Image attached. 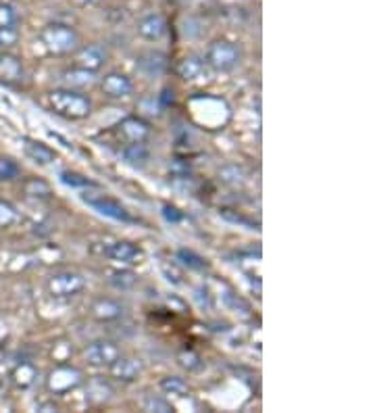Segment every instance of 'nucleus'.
I'll use <instances>...</instances> for the list:
<instances>
[{
    "instance_id": "nucleus-1",
    "label": "nucleus",
    "mask_w": 375,
    "mask_h": 413,
    "mask_svg": "<svg viewBox=\"0 0 375 413\" xmlns=\"http://www.w3.org/2000/svg\"><path fill=\"white\" fill-rule=\"evenodd\" d=\"M48 100H50L53 111L67 119H83L92 111V102L86 96L71 92V90H57L50 94Z\"/></svg>"
},
{
    "instance_id": "nucleus-2",
    "label": "nucleus",
    "mask_w": 375,
    "mask_h": 413,
    "mask_svg": "<svg viewBox=\"0 0 375 413\" xmlns=\"http://www.w3.org/2000/svg\"><path fill=\"white\" fill-rule=\"evenodd\" d=\"M42 42L55 55H69V53L77 50L79 36L71 27L55 23V25H48V27L42 29Z\"/></svg>"
},
{
    "instance_id": "nucleus-3",
    "label": "nucleus",
    "mask_w": 375,
    "mask_h": 413,
    "mask_svg": "<svg viewBox=\"0 0 375 413\" xmlns=\"http://www.w3.org/2000/svg\"><path fill=\"white\" fill-rule=\"evenodd\" d=\"M207 63L215 72H231L240 63V48L227 40H217L207 50Z\"/></svg>"
},
{
    "instance_id": "nucleus-4",
    "label": "nucleus",
    "mask_w": 375,
    "mask_h": 413,
    "mask_svg": "<svg viewBox=\"0 0 375 413\" xmlns=\"http://www.w3.org/2000/svg\"><path fill=\"white\" fill-rule=\"evenodd\" d=\"M83 201L90 205V207H94L100 215H104V217H111V219H117V222H130L132 217H130V213H128V209L121 205V203H117V201H113V198H109V196H104V194H100V196H90V194H83Z\"/></svg>"
},
{
    "instance_id": "nucleus-5",
    "label": "nucleus",
    "mask_w": 375,
    "mask_h": 413,
    "mask_svg": "<svg viewBox=\"0 0 375 413\" xmlns=\"http://www.w3.org/2000/svg\"><path fill=\"white\" fill-rule=\"evenodd\" d=\"M48 288H50V292H53L55 297H59V299L74 297L77 292H81V288H83V278L77 276V273H71V271L57 273V276L50 278Z\"/></svg>"
},
{
    "instance_id": "nucleus-6",
    "label": "nucleus",
    "mask_w": 375,
    "mask_h": 413,
    "mask_svg": "<svg viewBox=\"0 0 375 413\" xmlns=\"http://www.w3.org/2000/svg\"><path fill=\"white\" fill-rule=\"evenodd\" d=\"M83 357L90 365H111L119 357V348L113 342L98 340L83 351Z\"/></svg>"
},
{
    "instance_id": "nucleus-7",
    "label": "nucleus",
    "mask_w": 375,
    "mask_h": 413,
    "mask_svg": "<svg viewBox=\"0 0 375 413\" xmlns=\"http://www.w3.org/2000/svg\"><path fill=\"white\" fill-rule=\"evenodd\" d=\"M111 376L123 382H132L142 374V361L138 359H130V357H117L111 365Z\"/></svg>"
},
{
    "instance_id": "nucleus-8",
    "label": "nucleus",
    "mask_w": 375,
    "mask_h": 413,
    "mask_svg": "<svg viewBox=\"0 0 375 413\" xmlns=\"http://www.w3.org/2000/svg\"><path fill=\"white\" fill-rule=\"evenodd\" d=\"M23 80V65L17 57L8 53H0V83L17 86Z\"/></svg>"
},
{
    "instance_id": "nucleus-9",
    "label": "nucleus",
    "mask_w": 375,
    "mask_h": 413,
    "mask_svg": "<svg viewBox=\"0 0 375 413\" xmlns=\"http://www.w3.org/2000/svg\"><path fill=\"white\" fill-rule=\"evenodd\" d=\"M138 32H140V36H142V38L156 42V40L165 38V34H167V21H165V17H163V15H158V13H150V15H146V17H142V19H140V23H138Z\"/></svg>"
},
{
    "instance_id": "nucleus-10",
    "label": "nucleus",
    "mask_w": 375,
    "mask_h": 413,
    "mask_svg": "<svg viewBox=\"0 0 375 413\" xmlns=\"http://www.w3.org/2000/svg\"><path fill=\"white\" fill-rule=\"evenodd\" d=\"M132 90H134V83L123 74H109L102 80V92L109 98H125V96L132 94Z\"/></svg>"
},
{
    "instance_id": "nucleus-11",
    "label": "nucleus",
    "mask_w": 375,
    "mask_h": 413,
    "mask_svg": "<svg viewBox=\"0 0 375 413\" xmlns=\"http://www.w3.org/2000/svg\"><path fill=\"white\" fill-rule=\"evenodd\" d=\"M77 63H79V67H83V69L96 72V69H100V67L107 63V50H104L100 44L83 46V48L79 50Z\"/></svg>"
},
{
    "instance_id": "nucleus-12",
    "label": "nucleus",
    "mask_w": 375,
    "mask_h": 413,
    "mask_svg": "<svg viewBox=\"0 0 375 413\" xmlns=\"http://www.w3.org/2000/svg\"><path fill=\"white\" fill-rule=\"evenodd\" d=\"M119 132H121V136H123L128 142H144L150 136L149 123H144V121L138 119V117L125 119V121L119 126Z\"/></svg>"
},
{
    "instance_id": "nucleus-13",
    "label": "nucleus",
    "mask_w": 375,
    "mask_h": 413,
    "mask_svg": "<svg viewBox=\"0 0 375 413\" xmlns=\"http://www.w3.org/2000/svg\"><path fill=\"white\" fill-rule=\"evenodd\" d=\"M138 69L146 76V78H158L165 74L167 69V59L161 53H146L138 59Z\"/></svg>"
},
{
    "instance_id": "nucleus-14",
    "label": "nucleus",
    "mask_w": 375,
    "mask_h": 413,
    "mask_svg": "<svg viewBox=\"0 0 375 413\" xmlns=\"http://www.w3.org/2000/svg\"><path fill=\"white\" fill-rule=\"evenodd\" d=\"M23 149H25V155L32 159V161H36L38 165H50L55 159H57V155H55V151H50L46 144H40V142H34V140H25V144H23Z\"/></svg>"
},
{
    "instance_id": "nucleus-15",
    "label": "nucleus",
    "mask_w": 375,
    "mask_h": 413,
    "mask_svg": "<svg viewBox=\"0 0 375 413\" xmlns=\"http://www.w3.org/2000/svg\"><path fill=\"white\" fill-rule=\"evenodd\" d=\"M123 159L130 163L132 167H146V163L150 161V151L149 147L144 142H130V147L123 149Z\"/></svg>"
},
{
    "instance_id": "nucleus-16",
    "label": "nucleus",
    "mask_w": 375,
    "mask_h": 413,
    "mask_svg": "<svg viewBox=\"0 0 375 413\" xmlns=\"http://www.w3.org/2000/svg\"><path fill=\"white\" fill-rule=\"evenodd\" d=\"M107 255L113 261H119V263H134L140 257V250L134 247L132 243H115L107 250Z\"/></svg>"
},
{
    "instance_id": "nucleus-17",
    "label": "nucleus",
    "mask_w": 375,
    "mask_h": 413,
    "mask_svg": "<svg viewBox=\"0 0 375 413\" xmlns=\"http://www.w3.org/2000/svg\"><path fill=\"white\" fill-rule=\"evenodd\" d=\"M79 382V374L75 370H69V367H63V370H57L50 378V388L53 391H67Z\"/></svg>"
},
{
    "instance_id": "nucleus-18",
    "label": "nucleus",
    "mask_w": 375,
    "mask_h": 413,
    "mask_svg": "<svg viewBox=\"0 0 375 413\" xmlns=\"http://www.w3.org/2000/svg\"><path fill=\"white\" fill-rule=\"evenodd\" d=\"M203 72H205V63L198 59V57H188V59H184L182 63H179V67H177V74H179V78H184V80H198L200 76H203Z\"/></svg>"
},
{
    "instance_id": "nucleus-19",
    "label": "nucleus",
    "mask_w": 375,
    "mask_h": 413,
    "mask_svg": "<svg viewBox=\"0 0 375 413\" xmlns=\"http://www.w3.org/2000/svg\"><path fill=\"white\" fill-rule=\"evenodd\" d=\"M63 80H65V83H69L71 88H88V86H92V83L96 82V76L90 69L77 67V69L67 72Z\"/></svg>"
},
{
    "instance_id": "nucleus-20",
    "label": "nucleus",
    "mask_w": 375,
    "mask_h": 413,
    "mask_svg": "<svg viewBox=\"0 0 375 413\" xmlns=\"http://www.w3.org/2000/svg\"><path fill=\"white\" fill-rule=\"evenodd\" d=\"M121 313H123V309H121V305L115 303V301H98V303L94 305V316H96L98 320H104V322L117 320V318H121Z\"/></svg>"
},
{
    "instance_id": "nucleus-21",
    "label": "nucleus",
    "mask_w": 375,
    "mask_h": 413,
    "mask_svg": "<svg viewBox=\"0 0 375 413\" xmlns=\"http://www.w3.org/2000/svg\"><path fill=\"white\" fill-rule=\"evenodd\" d=\"M161 388H163L167 395H173V397H179V399L188 397V393H190L188 384H186L182 378H177V376L163 378V380H161Z\"/></svg>"
},
{
    "instance_id": "nucleus-22",
    "label": "nucleus",
    "mask_w": 375,
    "mask_h": 413,
    "mask_svg": "<svg viewBox=\"0 0 375 413\" xmlns=\"http://www.w3.org/2000/svg\"><path fill=\"white\" fill-rule=\"evenodd\" d=\"M111 395H113V388L102 380H94L88 388V399L94 403H104L111 399Z\"/></svg>"
},
{
    "instance_id": "nucleus-23",
    "label": "nucleus",
    "mask_w": 375,
    "mask_h": 413,
    "mask_svg": "<svg viewBox=\"0 0 375 413\" xmlns=\"http://www.w3.org/2000/svg\"><path fill=\"white\" fill-rule=\"evenodd\" d=\"M177 261L182 265H186L188 269H194V271H203L207 267V263H205V259L200 255H196L192 250H186V248L177 250Z\"/></svg>"
},
{
    "instance_id": "nucleus-24",
    "label": "nucleus",
    "mask_w": 375,
    "mask_h": 413,
    "mask_svg": "<svg viewBox=\"0 0 375 413\" xmlns=\"http://www.w3.org/2000/svg\"><path fill=\"white\" fill-rule=\"evenodd\" d=\"M25 194H29L34 198H48L50 196V186L46 182L38 180V177H34L25 184Z\"/></svg>"
},
{
    "instance_id": "nucleus-25",
    "label": "nucleus",
    "mask_w": 375,
    "mask_h": 413,
    "mask_svg": "<svg viewBox=\"0 0 375 413\" xmlns=\"http://www.w3.org/2000/svg\"><path fill=\"white\" fill-rule=\"evenodd\" d=\"M219 177L221 182L229 184V186H240L244 184V171L238 165H225L221 171H219Z\"/></svg>"
},
{
    "instance_id": "nucleus-26",
    "label": "nucleus",
    "mask_w": 375,
    "mask_h": 413,
    "mask_svg": "<svg viewBox=\"0 0 375 413\" xmlns=\"http://www.w3.org/2000/svg\"><path fill=\"white\" fill-rule=\"evenodd\" d=\"M142 407H144V412L149 413H171V405L165 401V399H161V397H149V399H144V403H142Z\"/></svg>"
},
{
    "instance_id": "nucleus-27",
    "label": "nucleus",
    "mask_w": 375,
    "mask_h": 413,
    "mask_svg": "<svg viewBox=\"0 0 375 413\" xmlns=\"http://www.w3.org/2000/svg\"><path fill=\"white\" fill-rule=\"evenodd\" d=\"M111 282H113L115 288L128 290V288H132L136 284V276L132 271H117V273H113Z\"/></svg>"
},
{
    "instance_id": "nucleus-28",
    "label": "nucleus",
    "mask_w": 375,
    "mask_h": 413,
    "mask_svg": "<svg viewBox=\"0 0 375 413\" xmlns=\"http://www.w3.org/2000/svg\"><path fill=\"white\" fill-rule=\"evenodd\" d=\"M17 21H19V17L13 11V6L0 2V27H17Z\"/></svg>"
},
{
    "instance_id": "nucleus-29",
    "label": "nucleus",
    "mask_w": 375,
    "mask_h": 413,
    "mask_svg": "<svg viewBox=\"0 0 375 413\" xmlns=\"http://www.w3.org/2000/svg\"><path fill=\"white\" fill-rule=\"evenodd\" d=\"M19 175V167L11 159H0V182H11Z\"/></svg>"
},
{
    "instance_id": "nucleus-30",
    "label": "nucleus",
    "mask_w": 375,
    "mask_h": 413,
    "mask_svg": "<svg viewBox=\"0 0 375 413\" xmlns=\"http://www.w3.org/2000/svg\"><path fill=\"white\" fill-rule=\"evenodd\" d=\"M15 222H17V211L11 205H6V203L0 201V228H8Z\"/></svg>"
},
{
    "instance_id": "nucleus-31",
    "label": "nucleus",
    "mask_w": 375,
    "mask_h": 413,
    "mask_svg": "<svg viewBox=\"0 0 375 413\" xmlns=\"http://www.w3.org/2000/svg\"><path fill=\"white\" fill-rule=\"evenodd\" d=\"M17 38H19L17 27H0V48L17 44Z\"/></svg>"
},
{
    "instance_id": "nucleus-32",
    "label": "nucleus",
    "mask_w": 375,
    "mask_h": 413,
    "mask_svg": "<svg viewBox=\"0 0 375 413\" xmlns=\"http://www.w3.org/2000/svg\"><path fill=\"white\" fill-rule=\"evenodd\" d=\"M61 180H63V184H67V186H75V188L90 186V182H88L86 177H81V175H77V173H69V171L61 173Z\"/></svg>"
},
{
    "instance_id": "nucleus-33",
    "label": "nucleus",
    "mask_w": 375,
    "mask_h": 413,
    "mask_svg": "<svg viewBox=\"0 0 375 413\" xmlns=\"http://www.w3.org/2000/svg\"><path fill=\"white\" fill-rule=\"evenodd\" d=\"M163 215H165V219L171 222V224L182 222V213H179L175 207H171V205H165V207H163Z\"/></svg>"
},
{
    "instance_id": "nucleus-34",
    "label": "nucleus",
    "mask_w": 375,
    "mask_h": 413,
    "mask_svg": "<svg viewBox=\"0 0 375 413\" xmlns=\"http://www.w3.org/2000/svg\"><path fill=\"white\" fill-rule=\"evenodd\" d=\"M194 292H196V294H194V299L198 301V305H200L203 309H205V307H207V309H211V297H209L207 288H196Z\"/></svg>"
},
{
    "instance_id": "nucleus-35",
    "label": "nucleus",
    "mask_w": 375,
    "mask_h": 413,
    "mask_svg": "<svg viewBox=\"0 0 375 413\" xmlns=\"http://www.w3.org/2000/svg\"><path fill=\"white\" fill-rule=\"evenodd\" d=\"M163 271H165V276H167V280L171 282V284H182V276L177 273V269L171 265H163Z\"/></svg>"
},
{
    "instance_id": "nucleus-36",
    "label": "nucleus",
    "mask_w": 375,
    "mask_h": 413,
    "mask_svg": "<svg viewBox=\"0 0 375 413\" xmlns=\"http://www.w3.org/2000/svg\"><path fill=\"white\" fill-rule=\"evenodd\" d=\"M179 2H184V4H190V2H194V0H179Z\"/></svg>"
}]
</instances>
